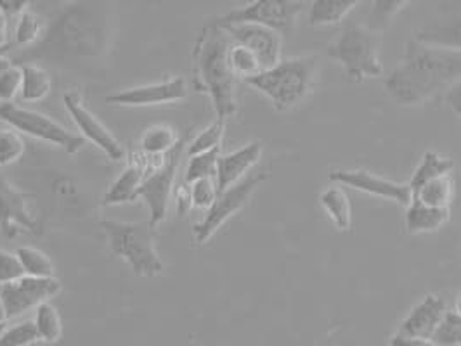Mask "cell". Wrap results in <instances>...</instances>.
Instances as JSON below:
<instances>
[{
    "instance_id": "6da1fadb",
    "label": "cell",
    "mask_w": 461,
    "mask_h": 346,
    "mask_svg": "<svg viewBox=\"0 0 461 346\" xmlns=\"http://www.w3.org/2000/svg\"><path fill=\"white\" fill-rule=\"evenodd\" d=\"M113 37L115 18L110 4L71 2L46 22L42 39L13 61L18 67L42 61L58 68H94L108 56Z\"/></svg>"
},
{
    "instance_id": "7a4b0ae2",
    "label": "cell",
    "mask_w": 461,
    "mask_h": 346,
    "mask_svg": "<svg viewBox=\"0 0 461 346\" xmlns=\"http://www.w3.org/2000/svg\"><path fill=\"white\" fill-rule=\"evenodd\" d=\"M461 82V50L427 46L415 39L406 44L402 63L385 80V91L401 106L423 104Z\"/></svg>"
},
{
    "instance_id": "3957f363",
    "label": "cell",
    "mask_w": 461,
    "mask_h": 346,
    "mask_svg": "<svg viewBox=\"0 0 461 346\" xmlns=\"http://www.w3.org/2000/svg\"><path fill=\"white\" fill-rule=\"evenodd\" d=\"M232 44L224 28L207 23L193 47V85L210 95L217 120L224 121L236 113V76L230 65Z\"/></svg>"
},
{
    "instance_id": "277c9868",
    "label": "cell",
    "mask_w": 461,
    "mask_h": 346,
    "mask_svg": "<svg viewBox=\"0 0 461 346\" xmlns=\"http://www.w3.org/2000/svg\"><path fill=\"white\" fill-rule=\"evenodd\" d=\"M316 69V56L294 58L281 61L275 68L266 69L245 82L258 93L267 95L276 111H288L312 91Z\"/></svg>"
},
{
    "instance_id": "5b68a950",
    "label": "cell",
    "mask_w": 461,
    "mask_h": 346,
    "mask_svg": "<svg viewBox=\"0 0 461 346\" xmlns=\"http://www.w3.org/2000/svg\"><path fill=\"white\" fill-rule=\"evenodd\" d=\"M101 229L108 237L112 252L123 258L136 276L144 279L162 276L165 265L148 222L103 220Z\"/></svg>"
},
{
    "instance_id": "8992f818",
    "label": "cell",
    "mask_w": 461,
    "mask_h": 346,
    "mask_svg": "<svg viewBox=\"0 0 461 346\" xmlns=\"http://www.w3.org/2000/svg\"><path fill=\"white\" fill-rule=\"evenodd\" d=\"M380 47V33L371 31L363 24L350 23L344 26L340 37L328 47L326 52L344 67L348 82L361 84L366 78L384 75Z\"/></svg>"
},
{
    "instance_id": "52a82bcc",
    "label": "cell",
    "mask_w": 461,
    "mask_h": 346,
    "mask_svg": "<svg viewBox=\"0 0 461 346\" xmlns=\"http://www.w3.org/2000/svg\"><path fill=\"white\" fill-rule=\"evenodd\" d=\"M305 7L307 4L299 0H255L245 7L217 16L210 23L221 28L230 24H260L275 30L279 35H290Z\"/></svg>"
},
{
    "instance_id": "ba28073f",
    "label": "cell",
    "mask_w": 461,
    "mask_h": 346,
    "mask_svg": "<svg viewBox=\"0 0 461 346\" xmlns=\"http://www.w3.org/2000/svg\"><path fill=\"white\" fill-rule=\"evenodd\" d=\"M0 121L26 136L63 147L68 155H77L86 146V138L71 134L50 116L16 106L13 102H0Z\"/></svg>"
},
{
    "instance_id": "9c48e42d",
    "label": "cell",
    "mask_w": 461,
    "mask_h": 346,
    "mask_svg": "<svg viewBox=\"0 0 461 346\" xmlns=\"http://www.w3.org/2000/svg\"><path fill=\"white\" fill-rule=\"evenodd\" d=\"M269 179V173L258 172L247 175L243 181L221 192L217 201L208 209L205 218L193 227V235L198 244H205L208 239L219 231L230 217L249 205L257 187Z\"/></svg>"
},
{
    "instance_id": "30bf717a",
    "label": "cell",
    "mask_w": 461,
    "mask_h": 346,
    "mask_svg": "<svg viewBox=\"0 0 461 346\" xmlns=\"http://www.w3.org/2000/svg\"><path fill=\"white\" fill-rule=\"evenodd\" d=\"M185 146H187V140L181 138V142L176 146V149L165 156L162 166L157 168L155 172L148 173L138 189L136 200L142 198L149 208V222L148 224L151 229H157L167 218V209H168L170 196L174 191L179 162L185 153Z\"/></svg>"
},
{
    "instance_id": "8fae6325",
    "label": "cell",
    "mask_w": 461,
    "mask_h": 346,
    "mask_svg": "<svg viewBox=\"0 0 461 346\" xmlns=\"http://www.w3.org/2000/svg\"><path fill=\"white\" fill-rule=\"evenodd\" d=\"M61 288L63 286L56 277L41 279L24 276L14 282L0 286V298L5 305L9 319H14L54 298Z\"/></svg>"
},
{
    "instance_id": "7c38bea8",
    "label": "cell",
    "mask_w": 461,
    "mask_h": 346,
    "mask_svg": "<svg viewBox=\"0 0 461 346\" xmlns=\"http://www.w3.org/2000/svg\"><path fill=\"white\" fill-rule=\"evenodd\" d=\"M65 108L68 110L71 120L77 129L82 132L86 140L93 142L97 149H101L112 162L125 160V149L120 140L104 127V123L94 115L86 106L82 95L78 93H67L63 95Z\"/></svg>"
},
{
    "instance_id": "4fadbf2b",
    "label": "cell",
    "mask_w": 461,
    "mask_h": 346,
    "mask_svg": "<svg viewBox=\"0 0 461 346\" xmlns=\"http://www.w3.org/2000/svg\"><path fill=\"white\" fill-rule=\"evenodd\" d=\"M30 198L32 194H26L0 177V229L7 237H16L20 232L44 234L42 224L28 209Z\"/></svg>"
},
{
    "instance_id": "5bb4252c",
    "label": "cell",
    "mask_w": 461,
    "mask_h": 346,
    "mask_svg": "<svg viewBox=\"0 0 461 346\" xmlns=\"http://www.w3.org/2000/svg\"><path fill=\"white\" fill-rule=\"evenodd\" d=\"M189 95V85L183 76H176L158 84H149L127 91L112 93L106 97L108 104L113 106H162L170 102H181Z\"/></svg>"
},
{
    "instance_id": "9a60e30c",
    "label": "cell",
    "mask_w": 461,
    "mask_h": 346,
    "mask_svg": "<svg viewBox=\"0 0 461 346\" xmlns=\"http://www.w3.org/2000/svg\"><path fill=\"white\" fill-rule=\"evenodd\" d=\"M224 30L230 33L234 44L247 47L254 52L264 71L275 68L277 63H281L283 39L275 30L252 23L230 24L224 26Z\"/></svg>"
},
{
    "instance_id": "2e32d148",
    "label": "cell",
    "mask_w": 461,
    "mask_h": 346,
    "mask_svg": "<svg viewBox=\"0 0 461 346\" xmlns=\"http://www.w3.org/2000/svg\"><path fill=\"white\" fill-rule=\"evenodd\" d=\"M330 181L348 185L356 191L366 192L387 201H395L401 207H408L413 201V192L410 185L399 184L389 179L373 175L366 170H337L330 173Z\"/></svg>"
},
{
    "instance_id": "e0dca14e",
    "label": "cell",
    "mask_w": 461,
    "mask_h": 346,
    "mask_svg": "<svg viewBox=\"0 0 461 346\" xmlns=\"http://www.w3.org/2000/svg\"><path fill=\"white\" fill-rule=\"evenodd\" d=\"M415 40L427 46L461 50V2L442 7L434 20L416 31Z\"/></svg>"
},
{
    "instance_id": "ac0fdd59",
    "label": "cell",
    "mask_w": 461,
    "mask_h": 346,
    "mask_svg": "<svg viewBox=\"0 0 461 346\" xmlns=\"http://www.w3.org/2000/svg\"><path fill=\"white\" fill-rule=\"evenodd\" d=\"M149 172H151V156L144 155L142 151H132L125 170L120 173V177L104 194L103 205L116 207V205L136 201L138 189Z\"/></svg>"
},
{
    "instance_id": "d6986e66",
    "label": "cell",
    "mask_w": 461,
    "mask_h": 346,
    "mask_svg": "<svg viewBox=\"0 0 461 346\" xmlns=\"http://www.w3.org/2000/svg\"><path fill=\"white\" fill-rule=\"evenodd\" d=\"M446 312H447L446 301L438 295H427L411 308L410 315L399 325L397 334L406 338L430 340Z\"/></svg>"
},
{
    "instance_id": "ffe728a7",
    "label": "cell",
    "mask_w": 461,
    "mask_h": 346,
    "mask_svg": "<svg viewBox=\"0 0 461 346\" xmlns=\"http://www.w3.org/2000/svg\"><path fill=\"white\" fill-rule=\"evenodd\" d=\"M260 158H262V144L257 140L243 146L238 151H232L230 155H221L217 162V175H215L219 194L228 191L232 185L238 184L240 181H243Z\"/></svg>"
},
{
    "instance_id": "44dd1931",
    "label": "cell",
    "mask_w": 461,
    "mask_h": 346,
    "mask_svg": "<svg viewBox=\"0 0 461 346\" xmlns=\"http://www.w3.org/2000/svg\"><path fill=\"white\" fill-rule=\"evenodd\" d=\"M449 222V208H432L413 200L406 207V229L411 234L436 232Z\"/></svg>"
},
{
    "instance_id": "7402d4cb",
    "label": "cell",
    "mask_w": 461,
    "mask_h": 346,
    "mask_svg": "<svg viewBox=\"0 0 461 346\" xmlns=\"http://www.w3.org/2000/svg\"><path fill=\"white\" fill-rule=\"evenodd\" d=\"M359 0H316L311 4L309 26H328L344 22Z\"/></svg>"
},
{
    "instance_id": "603a6c76",
    "label": "cell",
    "mask_w": 461,
    "mask_h": 346,
    "mask_svg": "<svg viewBox=\"0 0 461 346\" xmlns=\"http://www.w3.org/2000/svg\"><path fill=\"white\" fill-rule=\"evenodd\" d=\"M453 168H455V162L451 158H444L434 151H427L408 185H410L411 192L415 194L416 191L427 182L438 179V177H444V175H449L453 172Z\"/></svg>"
},
{
    "instance_id": "cb8c5ba5",
    "label": "cell",
    "mask_w": 461,
    "mask_h": 346,
    "mask_svg": "<svg viewBox=\"0 0 461 346\" xmlns=\"http://www.w3.org/2000/svg\"><path fill=\"white\" fill-rule=\"evenodd\" d=\"M321 207L326 209L328 217L335 224L339 231H348L352 226V207L347 198L344 189L340 187H330L326 189L321 198Z\"/></svg>"
},
{
    "instance_id": "d4e9b609",
    "label": "cell",
    "mask_w": 461,
    "mask_h": 346,
    "mask_svg": "<svg viewBox=\"0 0 461 346\" xmlns=\"http://www.w3.org/2000/svg\"><path fill=\"white\" fill-rule=\"evenodd\" d=\"M181 142L176 129L168 125H155L140 138V151L148 156H165Z\"/></svg>"
},
{
    "instance_id": "484cf974",
    "label": "cell",
    "mask_w": 461,
    "mask_h": 346,
    "mask_svg": "<svg viewBox=\"0 0 461 346\" xmlns=\"http://www.w3.org/2000/svg\"><path fill=\"white\" fill-rule=\"evenodd\" d=\"M22 99L24 102H39L52 91V76L39 65H22Z\"/></svg>"
},
{
    "instance_id": "4316f807",
    "label": "cell",
    "mask_w": 461,
    "mask_h": 346,
    "mask_svg": "<svg viewBox=\"0 0 461 346\" xmlns=\"http://www.w3.org/2000/svg\"><path fill=\"white\" fill-rule=\"evenodd\" d=\"M455 196V182L449 175L438 177L420 187L413 194V200L432 208H449Z\"/></svg>"
},
{
    "instance_id": "83f0119b",
    "label": "cell",
    "mask_w": 461,
    "mask_h": 346,
    "mask_svg": "<svg viewBox=\"0 0 461 346\" xmlns=\"http://www.w3.org/2000/svg\"><path fill=\"white\" fill-rule=\"evenodd\" d=\"M35 327L41 336V342L58 343L63 336V323L58 308L49 301L35 308Z\"/></svg>"
},
{
    "instance_id": "f1b7e54d",
    "label": "cell",
    "mask_w": 461,
    "mask_h": 346,
    "mask_svg": "<svg viewBox=\"0 0 461 346\" xmlns=\"http://www.w3.org/2000/svg\"><path fill=\"white\" fill-rule=\"evenodd\" d=\"M23 71L7 52H0V102H13V99L22 93Z\"/></svg>"
},
{
    "instance_id": "f546056e",
    "label": "cell",
    "mask_w": 461,
    "mask_h": 346,
    "mask_svg": "<svg viewBox=\"0 0 461 346\" xmlns=\"http://www.w3.org/2000/svg\"><path fill=\"white\" fill-rule=\"evenodd\" d=\"M16 256L22 262L24 274L30 277H41V279H50L54 277V263L49 258V254L41 252L39 248L32 246H22Z\"/></svg>"
},
{
    "instance_id": "4dcf8cb0",
    "label": "cell",
    "mask_w": 461,
    "mask_h": 346,
    "mask_svg": "<svg viewBox=\"0 0 461 346\" xmlns=\"http://www.w3.org/2000/svg\"><path fill=\"white\" fill-rule=\"evenodd\" d=\"M221 158V149H213L203 155L191 156L185 172V182L187 185L202 181V179H215L217 175V162Z\"/></svg>"
},
{
    "instance_id": "1f68e13d",
    "label": "cell",
    "mask_w": 461,
    "mask_h": 346,
    "mask_svg": "<svg viewBox=\"0 0 461 346\" xmlns=\"http://www.w3.org/2000/svg\"><path fill=\"white\" fill-rule=\"evenodd\" d=\"M46 30V22L33 11H26L16 23V31H14V39H16V46L28 47L35 46Z\"/></svg>"
},
{
    "instance_id": "d6a6232c",
    "label": "cell",
    "mask_w": 461,
    "mask_h": 346,
    "mask_svg": "<svg viewBox=\"0 0 461 346\" xmlns=\"http://www.w3.org/2000/svg\"><path fill=\"white\" fill-rule=\"evenodd\" d=\"M226 134V121L215 120L203 132H200L196 138L187 144V156L203 155L213 149H221V142Z\"/></svg>"
},
{
    "instance_id": "836d02e7",
    "label": "cell",
    "mask_w": 461,
    "mask_h": 346,
    "mask_svg": "<svg viewBox=\"0 0 461 346\" xmlns=\"http://www.w3.org/2000/svg\"><path fill=\"white\" fill-rule=\"evenodd\" d=\"M230 65L234 76L241 78V80H249L264 71L254 52L249 50L247 47L238 46V44H232L230 47Z\"/></svg>"
},
{
    "instance_id": "e575fe53",
    "label": "cell",
    "mask_w": 461,
    "mask_h": 346,
    "mask_svg": "<svg viewBox=\"0 0 461 346\" xmlns=\"http://www.w3.org/2000/svg\"><path fill=\"white\" fill-rule=\"evenodd\" d=\"M408 4H410L408 0H376V2H373L366 28H369L371 31L380 33L384 28H387L391 24L393 16L399 11H402Z\"/></svg>"
},
{
    "instance_id": "d590c367",
    "label": "cell",
    "mask_w": 461,
    "mask_h": 346,
    "mask_svg": "<svg viewBox=\"0 0 461 346\" xmlns=\"http://www.w3.org/2000/svg\"><path fill=\"white\" fill-rule=\"evenodd\" d=\"M430 342L438 346L461 345V317L455 310H447L434 331Z\"/></svg>"
},
{
    "instance_id": "8d00e7d4",
    "label": "cell",
    "mask_w": 461,
    "mask_h": 346,
    "mask_svg": "<svg viewBox=\"0 0 461 346\" xmlns=\"http://www.w3.org/2000/svg\"><path fill=\"white\" fill-rule=\"evenodd\" d=\"M26 144L20 132L16 130H0V166H7L20 162L24 155Z\"/></svg>"
},
{
    "instance_id": "74e56055",
    "label": "cell",
    "mask_w": 461,
    "mask_h": 346,
    "mask_svg": "<svg viewBox=\"0 0 461 346\" xmlns=\"http://www.w3.org/2000/svg\"><path fill=\"white\" fill-rule=\"evenodd\" d=\"M41 342L33 321L16 324L0 334V346H32Z\"/></svg>"
},
{
    "instance_id": "f35d334b",
    "label": "cell",
    "mask_w": 461,
    "mask_h": 346,
    "mask_svg": "<svg viewBox=\"0 0 461 346\" xmlns=\"http://www.w3.org/2000/svg\"><path fill=\"white\" fill-rule=\"evenodd\" d=\"M191 196H193V208L198 209H210L219 198V189L215 179H202L191 184Z\"/></svg>"
},
{
    "instance_id": "ab89813d",
    "label": "cell",
    "mask_w": 461,
    "mask_h": 346,
    "mask_svg": "<svg viewBox=\"0 0 461 346\" xmlns=\"http://www.w3.org/2000/svg\"><path fill=\"white\" fill-rule=\"evenodd\" d=\"M24 276L26 274H24L20 258L5 250H0V286L14 282Z\"/></svg>"
},
{
    "instance_id": "60d3db41",
    "label": "cell",
    "mask_w": 461,
    "mask_h": 346,
    "mask_svg": "<svg viewBox=\"0 0 461 346\" xmlns=\"http://www.w3.org/2000/svg\"><path fill=\"white\" fill-rule=\"evenodd\" d=\"M30 2L28 0H0V13L4 16L11 18H20L23 13L28 11Z\"/></svg>"
},
{
    "instance_id": "b9f144b4",
    "label": "cell",
    "mask_w": 461,
    "mask_h": 346,
    "mask_svg": "<svg viewBox=\"0 0 461 346\" xmlns=\"http://www.w3.org/2000/svg\"><path fill=\"white\" fill-rule=\"evenodd\" d=\"M176 205H177V213L181 217L187 215L193 209V196H191V187L187 184L177 185L176 189Z\"/></svg>"
},
{
    "instance_id": "7bdbcfd3",
    "label": "cell",
    "mask_w": 461,
    "mask_h": 346,
    "mask_svg": "<svg viewBox=\"0 0 461 346\" xmlns=\"http://www.w3.org/2000/svg\"><path fill=\"white\" fill-rule=\"evenodd\" d=\"M446 102H447V106L456 113V115L461 116V82L458 84H455L447 93H446Z\"/></svg>"
},
{
    "instance_id": "ee69618b",
    "label": "cell",
    "mask_w": 461,
    "mask_h": 346,
    "mask_svg": "<svg viewBox=\"0 0 461 346\" xmlns=\"http://www.w3.org/2000/svg\"><path fill=\"white\" fill-rule=\"evenodd\" d=\"M391 346H438L430 340H423V338H406V336H399L395 334L391 340Z\"/></svg>"
},
{
    "instance_id": "f6af8a7d",
    "label": "cell",
    "mask_w": 461,
    "mask_h": 346,
    "mask_svg": "<svg viewBox=\"0 0 461 346\" xmlns=\"http://www.w3.org/2000/svg\"><path fill=\"white\" fill-rule=\"evenodd\" d=\"M9 18L0 13V52H9Z\"/></svg>"
},
{
    "instance_id": "bcb514c9",
    "label": "cell",
    "mask_w": 461,
    "mask_h": 346,
    "mask_svg": "<svg viewBox=\"0 0 461 346\" xmlns=\"http://www.w3.org/2000/svg\"><path fill=\"white\" fill-rule=\"evenodd\" d=\"M9 321V315H7V310H5V305H4V301L0 298V327L4 325V324Z\"/></svg>"
},
{
    "instance_id": "7dc6e473",
    "label": "cell",
    "mask_w": 461,
    "mask_h": 346,
    "mask_svg": "<svg viewBox=\"0 0 461 346\" xmlns=\"http://www.w3.org/2000/svg\"><path fill=\"white\" fill-rule=\"evenodd\" d=\"M455 312L461 317V293L456 297V301H455Z\"/></svg>"
},
{
    "instance_id": "c3c4849f",
    "label": "cell",
    "mask_w": 461,
    "mask_h": 346,
    "mask_svg": "<svg viewBox=\"0 0 461 346\" xmlns=\"http://www.w3.org/2000/svg\"><path fill=\"white\" fill-rule=\"evenodd\" d=\"M458 346H461V345H458Z\"/></svg>"
}]
</instances>
